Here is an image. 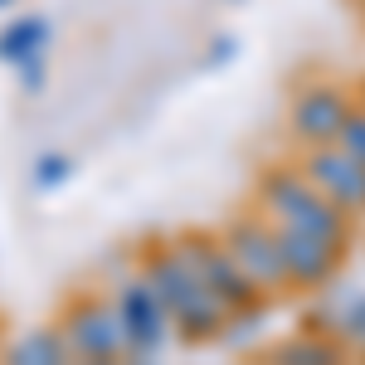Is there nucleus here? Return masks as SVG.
<instances>
[{"label":"nucleus","mask_w":365,"mask_h":365,"mask_svg":"<svg viewBox=\"0 0 365 365\" xmlns=\"http://www.w3.org/2000/svg\"><path fill=\"white\" fill-rule=\"evenodd\" d=\"M141 273H146L151 287L161 292L170 322H175V336L215 341L229 327V307L215 297V287H210L205 273L195 268V258H190V249H185V239H180V244H166L161 253H151Z\"/></svg>","instance_id":"f257e3e1"},{"label":"nucleus","mask_w":365,"mask_h":365,"mask_svg":"<svg viewBox=\"0 0 365 365\" xmlns=\"http://www.w3.org/2000/svg\"><path fill=\"white\" fill-rule=\"evenodd\" d=\"M258 210L273 225L312 229V234H327V239H341L346 244V210L331 205L302 170H273L263 180V190H258Z\"/></svg>","instance_id":"f03ea898"},{"label":"nucleus","mask_w":365,"mask_h":365,"mask_svg":"<svg viewBox=\"0 0 365 365\" xmlns=\"http://www.w3.org/2000/svg\"><path fill=\"white\" fill-rule=\"evenodd\" d=\"M113 307L127 327V341H132V356H161L175 336V322H170L161 292L151 287L146 273H132L113 287Z\"/></svg>","instance_id":"7ed1b4c3"},{"label":"nucleus","mask_w":365,"mask_h":365,"mask_svg":"<svg viewBox=\"0 0 365 365\" xmlns=\"http://www.w3.org/2000/svg\"><path fill=\"white\" fill-rule=\"evenodd\" d=\"M58 331L68 341V351L83 356V361H127L132 356V341H127V327L117 317L113 297H83L63 317Z\"/></svg>","instance_id":"20e7f679"},{"label":"nucleus","mask_w":365,"mask_h":365,"mask_svg":"<svg viewBox=\"0 0 365 365\" xmlns=\"http://www.w3.org/2000/svg\"><path fill=\"white\" fill-rule=\"evenodd\" d=\"M225 249L234 253V263L249 273V282L263 292V297H273L287 287V268H282V249H278V229L268 215H244V220H234L225 234Z\"/></svg>","instance_id":"39448f33"},{"label":"nucleus","mask_w":365,"mask_h":365,"mask_svg":"<svg viewBox=\"0 0 365 365\" xmlns=\"http://www.w3.org/2000/svg\"><path fill=\"white\" fill-rule=\"evenodd\" d=\"M278 229V249H282V268H287V287H327L336 278L346 244L312 234V229H292V225H273Z\"/></svg>","instance_id":"423d86ee"},{"label":"nucleus","mask_w":365,"mask_h":365,"mask_svg":"<svg viewBox=\"0 0 365 365\" xmlns=\"http://www.w3.org/2000/svg\"><path fill=\"white\" fill-rule=\"evenodd\" d=\"M302 175H307L331 205H341L346 215H361V210H365V161H356L351 151H341L336 141H327V146H307V156H302Z\"/></svg>","instance_id":"0eeeda50"},{"label":"nucleus","mask_w":365,"mask_h":365,"mask_svg":"<svg viewBox=\"0 0 365 365\" xmlns=\"http://www.w3.org/2000/svg\"><path fill=\"white\" fill-rule=\"evenodd\" d=\"M185 249L195 258V268L205 273V282L215 287V297L229 307V317H234V312L263 307V292H258L249 282V273L234 263V253L225 249V239H185Z\"/></svg>","instance_id":"6e6552de"},{"label":"nucleus","mask_w":365,"mask_h":365,"mask_svg":"<svg viewBox=\"0 0 365 365\" xmlns=\"http://www.w3.org/2000/svg\"><path fill=\"white\" fill-rule=\"evenodd\" d=\"M346 113H351V103H346L331 83H312L292 98L287 122H292V137L302 141V146H327V141H336Z\"/></svg>","instance_id":"1a4fd4ad"},{"label":"nucleus","mask_w":365,"mask_h":365,"mask_svg":"<svg viewBox=\"0 0 365 365\" xmlns=\"http://www.w3.org/2000/svg\"><path fill=\"white\" fill-rule=\"evenodd\" d=\"M10 361H25V365H58V361H73V351H68V341L63 331H44V336H25L15 351H10Z\"/></svg>","instance_id":"9d476101"},{"label":"nucleus","mask_w":365,"mask_h":365,"mask_svg":"<svg viewBox=\"0 0 365 365\" xmlns=\"http://www.w3.org/2000/svg\"><path fill=\"white\" fill-rule=\"evenodd\" d=\"M44 44V25L39 20H25V25H15V29H5V39H0V54L5 58H29L34 49Z\"/></svg>","instance_id":"9b49d317"},{"label":"nucleus","mask_w":365,"mask_h":365,"mask_svg":"<svg viewBox=\"0 0 365 365\" xmlns=\"http://www.w3.org/2000/svg\"><path fill=\"white\" fill-rule=\"evenodd\" d=\"M336 146H341V151H351L356 161H365V108H351V113L341 117Z\"/></svg>","instance_id":"f8f14e48"},{"label":"nucleus","mask_w":365,"mask_h":365,"mask_svg":"<svg viewBox=\"0 0 365 365\" xmlns=\"http://www.w3.org/2000/svg\"><path fill=\"white\" fill-rule=\"evenodd\" d=\"M273 356H278V361H336V346L302 336V341H287V346H278Z\"/></svg>","instance_id":"ddd939ff"},{"label":"nucleus","mask_w":365,"mask_h":365,"mask_svg":"<svg viewBox=\"0 0 365 365\" xmlns=\"http://www.w3.org/2000/svg\"><path fill=\"white\" fill-rule=\"evenodd\" d=\"M341 336L365 351V297H351L346 302V312H341Z\"/></svg>","instance_id":"4468645a"}]
</instances>
